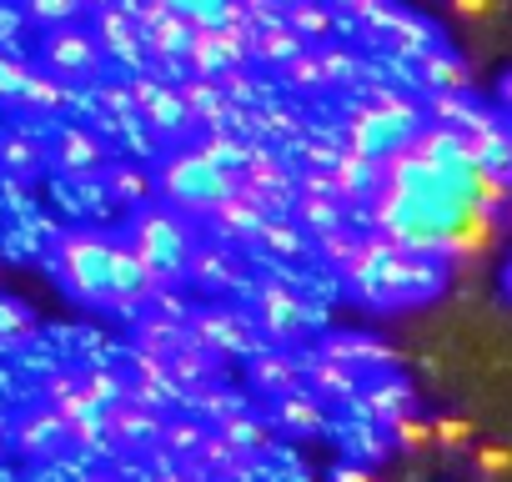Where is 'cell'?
I'll return each mask as SVG.
<instances>
[{
  "label": "cell",
  "mask_w": 512,
  "mask_h": 482,
  "mask_svg": "<svg viewBox=\"0 0 512 482\" xmlns=\"http://www.w3.org/2000/svg\"><path fill=\"white\" fill-rule=\"evenodd\" d=\"M36 332H41L36 312H31L21 297L0 292V357H16V352H26V347L36 342Z\"/></svg>",
  "instance_id": "obj_31"
},
{
  "label": "cell",
  "mask_w": 512,
  "mask_h": 482,
  "mask_svg": "<svg viewBox=\"0 0 512 482\" xmlns=\"http://www.w3.org/2000/svg\"><path fill=\"white\" fill-rule=\"evenodd\" d=\"M46 161H51L46 141H41V136H31L26 126H16V131L0 136V171H6V176L31 181V176H41V171H46Z\"/></svg>",
  "instance_id": "obj_25"
},
{
  "label": "cell",
  "mask_w": 512,
  "mask_h": 482,
  "mask_svg": "<svg viewBox=\"0 0 512 482\" xmlns=\"http://www.w3.org/2000/svg\"><path fill=\"white\" fill-rule=\"evenodd\" d=\"M11 447L31 462H51L61 457L71 442H66V422L46 407V402H26L16 417H11Z\"/></svg>",
  "instance_id": "obj_11"
},
{
  "label": "cell",
  "mask_w": 512,
  "mask_h": 482,
  "mask_svg": "<svg viewBox=\"0 0 512 482\" xmlns=\"http://www.w3.org/2000/svg\"><path fill=\"white\" fill-rule=\"evenodd\" d=\"M31 71H36L31 61H21V56H16L11 46H0V101H16Z\"/></svg>",
  "instance_id": "obj_49"
},
{
  "label": "cell",
  "mask_w": 512,
  "mask_h": 482,
  "mask_svg": "<svg viewBox=\"0 0 512 482\" xmlns=\"http://www.w3.org/2000/svg\"><path fill=\"white\" fill-rule=\"evenodd\" d=\"M186 332H191L206 352H216L221 362H231V357H256V352H262V347H256V337H262L256 317L241 312V307H231V302H206V307H196L191 322H186Z\"/></svg>",
  "instance_id": "obj_6"
},
{
  "label": "cell",
  "mask_w": 512,
  "mask_h": 482,
  "mask_svg": "<svg viewBox=\"0 0 512 482\" xmlns=\"http://www.w3.org/2000/svg\"><path fill=\"white\" fill-rule=\"evenodd\" d=\"M251 317H256V327L272 337V347H287V342H297V337H307L317 327L312 302L292 282H262V287H251Z\"/></svg>",
  "instance_id": "obj_8"
},
{
  "label": "cell",
  "mask_w": 512,
  "mask_h": 482,
  "mask_svg": "<svg viewBox=\"0 0 512 482\" xmlns=\"http://www.w3.org/2000/svg\"><path fill=\"white\" fill-rule=\"evenodd\" d=\"M236 181L251 186V191H262V196H272V201L287 206V211H292V201H297L292 166H287L277 151H267V146H246V161L236 166Z\"/></svg>",
  "instance_id": "obj_15"
},
{
  "label": "cell",
  "mask_w": 512,
  "mask_h": 482,
  "mask_svg": "<svg viewBox=\"0 0 512 482\" xmlns=\"http://www.w3.org/2000/svg\"><path fill=\"white\" fill-rule=\"evenodd\" d=\"M447 11L457 21H487V16H497V0H447Z\"/></svg>",
  "instance_id": "obj_52"
},
{
  "label": "cell",
  "mask_w": 512,
  "mask_h": 482,
  "mask_svg": "<svg viewBox=\"0 0 512 482\" xmlns=\"http://www.w3.org/2000/svg\"><path fill=\"white\" fill-rule=\"evenodd\" d=\"M191 402H196V417H201L206 427H221L226 417H236V412H246V397H236V392H226L221 382H211V387H201V392H191Z\"/></svg>",
  "instance_id": "obj_41"
},
{
  "label": "cell",
  "mask_w": 512,
  "mask_h": 482,
  "mask_svg": "<svg viewBox=\"0 0 512 482\" xmlns=\"http://www.w3.org/2000/svg\"><path fill=\"white\" fill-rule=\"evenodd\" d=\"M191 36H196L191 21H181V16H161L156 26L141 31V41H146V61H151V66H171V61H181L186 46H191Z\"/></svg>",
  "instance_id": "obj_29"
},
{
  "label": "cell",
  "mask_w": 512,
  "mask_h": 482,
  "mask_svg": "<svg viewBox=\"0 0 512 482\" xmlns=\"http://www.w3.org/2000/svg\"><path fill=\"white\" fill-rule=\"evenodd\" d=\"M307 51V41L302 36H292L287 26H267V31H256L251 36V61H262V66H287L292 56H302Z\"/></svg>",
  "instance_id": "obj_37"
},
{
  "label": "cell",
  "mask_w": 512,
  "mask_h": 482,
  "mask_svg": "<svg viewBox=\"0 0 512 482\" xmlns=\"http://www.w3.org/2000/svg\"><path fill=\"white\" fill-rule=\"evenodd\" d=\"M477 442V427H472V417H462V412H432V447H472Z\"/></svg>",
  "instance_id": "obj_47"
},
{
  "label": "cell",
  "mask_w": 512,
  "mask_h": 482,
  "mask_svg": "<svg viewBox=\"0 0 512 482\" xmlns=\"http://www.w3.org/2000/svg\"><path fill=\"white\" fill-rule=\"evenodd\" d=\"M166 367H171V377H176V387H181V392H201V387L221 382V357H216V352H206L191 332H186V342L166 357Z\"/></svg>",
  "instance_id": "obj_24"
},
{
  "label": "cell",
  "mask_w": 512,
  "mask_h": 482,
  "mask_svg": "<svg viewBox=\"0 0 512 482\" xmlns=\"http://www.w3.org/2000/svg\"><path fill=\"white\" fill-rule=\"evenodd\" d=\"M372 36H387L402 56H427L432 46H442V36L422 21V16H412L407 6H397V0H387V6H382V16L367 26Z\"/></svg>",
  "instance_id": "obj_18"
},
{
  "label": "cell",
  "mask_w": 512,
  "mask_h": 482,
  "mask_svg": "<svg viewBox=\"0 0 512 482\" xmlns=\"http://www.w3.org/2000/svg\"><path fill=\"white\" fill-rule=\"evenodd\" d=\"M507 221H512V201H507Z\"/></svg>",
  "instance_id": "obj_60"
},
{
  "label": "cell",
  "mask_w": 512,
  "mask_h": 482,
  "mask_svg": "<svg viewBox=\"0 0 512 482\" xmlns=\"http://www.w3.org/2000/svg\"><path fill=\"white\" fill-rule=\"evenodd\" d=\"M76 377H81V387H86V397L106 412L111 402H121L126 397V372H116V367H106V362H81L76 367Z\"/></svg>",
  "instance_id": "obj_38"
},
{
  "label": "cell",
  "mask_w": 512,
  "mask_h": 482,
  "mask_svg": "<svg viewBox=\"0 0 512 482\" xmlns=\"http://www.w3.org/2000/svg\"><path fill=\"white\" fill-rule=\"evenodd\" d=\"M332 482H377V472L362 467V462H337L332 467Z\"/></svg>",
  "instance_id": "obj_53"
},
{
  "label": "cell",
  "mask_w": 512,
  "mask_h": 482,
  "mask_svg": "<svg viewBox=\"0 0 512 482\" xmlns=\"http://www.w3.org/2000/svg\"><path fill=\"white\" fill-rule=\"evenodd\" d=\"M36 66L46 71V76H56V81H101V66H106V51H101V41L91 36V26H56V31H41V41H36Z\"/></svg>",
  "instance_id": "obj_5"
},
{
  "label": "cell",
  "mask_w": 512,
  "mask_h": 482,
  "mask_svg": "<svg viewBox=\"0 0 512 482\" xmlns=\"http://www.w3.org/2000/svg\"><path fill=\"white\" fill-rule=\"evenodd\" d=\"M181 342H186V322H166V317H151V312L131 317V352H146V357L166 362Z\"/></svg>",
  "instance_id": "obj_30"
},
{
  "label": "cell",
  "mask_w": 512,
  "mask_h": 482,
  "mask_svg": "<svg viewBox=\"0 0 512 482\" xmlns=\"http://www.w3.org/2000/svg\"><path fill=\"white\" fill-rule=\"evenodd\" d=\"M211 432H221L241 457H267V452L277 447V442H272V437H277V427H272L267 417H256L251 407H246V412H236V417H226V422H221V427H211Z\"/></svg>",
  "instance_id": "obj_28"
},
{
  "label": "cell",
  "mask_w": 512,
  "mask_h": 482,
  "mask_svg": "<svg viewBox=\"0 0 512 482\" xmlns=\"http://www.w3.org/2000/svg\"><path fill=\"white\" fill-rule=\"evenodd\" d=\"M302 387L322 402H357L362 397V377L342 362H332L327 352H307L302 357Z\"/></svg>",
  "instance_id": "obj_21"
},
{
  "label": "cell",
  "mask_w": 512,
  "mask_h": 482,
  "mask_svg": "<svg viewBox=\"0 0 512 482\" xmlns=\"http://www.w3.org/2000/svg\"><path fill=\"white\" fill-rule=\"evenodd\" d=\"M121 241L151 272V282H186V262L196 252V236H191V221L181 211H171L166 201H146L141 211H131Z\"/></svg>",
  "instance_id": "obj_3"
},
{
  "label": "cell",
  "mask_w": 512,
  "mask_h": 482,
  "mask_svg": "<svg viewBox=\"0 0 512 482\" xmlns=\"http://www.w3.org/2000/svg\"><path fill=\"white\" fill-rule=\"evenodd\" d=\"M91 96H96V106H101L116 126H131V121H136V106H131V86H126V81H96Z\"/></svg>",
  "instance_id": "obj_48"
},
{
  "label": "cell",
  "mask_w": 512,
  "mask_h": 482,
  "mask_svg": "<svg viewBox=\"0 0 512 482\" xmlns=\"http://www.w3.org/2000/svg\"><path fill=\"white\" fill-rule=\"evenodd\" d=\"M256 241L272 252V257H302V252H312V236L292 221V211H282V216H267L262 221V231H256Z\"/></svg>",
  "instance_id": "obj_35"
},
{
  "label": "cell",
  "mask_w": 512,
  "mask_h": 482,
  "mask_svg": "<svg viewBox=\"0 0 512 482\" xmlns=\"http://www.w3.org/2000/svg\"><path fill=\"white\" fill-rule=\"evenodd\" d=\"M126 86H131L136 121H146L166 146H181V141L196 136V121L186 116V106H181V96H176V81H161V76H151V71H131Z\"/></svg>",
  "instance_id": "obj_7"
},
{
  "label": "cell",
  "mask_w": 512,
  "mask_h": 482,
  "mask_svg": "<svg viewBox=\"0 0 512 482\" xmlns=\"http://www.w3.org/2000/svg\"><path fill=\"white\" fill-rule=\"evenodd\" d=\"M101 427H106V447H121V452H156L161 427H166V412L121 397V402H111V407L101 412Z\"/></svg>",
  "instance_id": "obj_10"
},
{
  "label": "cell",
  "mask_w": 512,
  "mask_h": 482,
  "mask_svg": "<svg viewBox=\"0 0 512 482\" xmlns=\"http://www.w3.org/2000/svg\"><path fill=\"white\" fill-rule=\"evenodd\" d=\"M357 231L352 226H337V231H322V236H312V252L332 267V272H342L347 262H352V252H357Z\"/></svg>",
  "instance_id": "obj_46"
},
{
  "label": "cell",
  "mask_w": 512,
  "mask_h": 482,
  "mask_svg": "<svg viewBox=\"0 0 512 482\" xmlns=\"http://www.w3.org/2000/svg\"><path fill=\"white\" fill-rule=\"evenodd\" d=\"M392 452V442H387V432L382 427H372V422H362V427H347V462H362V467H372V462H382Z\"/></svg>",
  "instance_id": "obj_44"
},
{
  "label": "cell",
  "mask_w": 512,
  "mask_h": 482,
  "mask_svg": "<svg viewBox=\"0 0 512 482\" xmlns=\"http://www.w3.org/2000/svg\"><path fill=\"white\" fill-rule=\"evenodd\" d=\"M156 176V201H166L171 211H181L186 221H206L231 191H236V171L216 166L196 141L166 146L161 161L151 166Z\"/></svg>",
  "instance_id": "obj_2"
},
{
  "label": "cell",
  "mask_w": 512,
  "mask_h": 482,
  "mask_svg": "<svg viewBox=\"0 0 512 482\" xmlns=\"http://www.w3.org/2000/svg\"><path fill=\"white\" fill-rule=\"evenodd\" d=\"M317 352H327L332 362L352 367L362 382H367V377L397 372V352H392L382 337H372V332H327V337L317 342Z\"/></svg>",
  "instance_id": "obj_12"
},
{
  "label": "cell",
  "mask_w": 512,
  "mask_h": 482,
  "mask_svg": "<svg viewBox=\"0 0 512 482\" xmlns=\"http://www.w3.org/2000/svg\"><path fill=\"white\" fill-rule=\"evenodd\" d=\"M81 482H121V477H116V472H86Z\"/></svg>",
  "instance_id": "obj_58"
},
{
  "label": "cell",
  "mask_w": 512,
  "mask_h": 482,
  "mask_svg": "<svg viewBox=\"0 0 512 482\" xmlns=\"http://www.w3.org/2000/svg\"><path fill=\"white\" fill-rule=\"evenodd\" d=\"M241 26L251 31H267V26H282V0H241Z\"/></svg>",
  "instance_id": "obj_50"
},
{
  "label": "cell",
  "mask_w": 512,
  "mask_h": 482,
  "mask_svg": "<svg viewBox=\"0 0 512 482\" xmlns=\"http://www.w3.org/2000/svg\"><path fill=\"white\" fill-rule=\"evenodd\" d=\"M497 111H502V116L512 121V66H507V71L497 76Z\"/></svg>",
  "instance_id": "obj_54"
},
{
  "label": "cell",
  "mask_w": 512,
  "mask_h": 482,
  "mask_svg": "<svg viewBox=\"0 0 512 482\" xmlns=\"http://www.w3.org/2000/svg\"><path fill=\"white\" fill-rule=\"evenodd\" d=\"M16 106H21V111H31V116H46V121H56V116L71 106V86H66V81H56V76H46V71L36 66V71L26 76V86H21Z\"/></svg>",
  "instance_id": "obj_32"
},
{
  "label": "cell",
  "mask_w": 512,
  "mask_h": 482,
  "mask_svg": "<svg viewBox=\"0 0 512 482\" xmlns=\"http://www.w3.org/2000/svg\"><path fill=\"white\" fill-rule=\"evenodd\" d=\"M347 282V292L372 307V312H402V307H422L442 292V262L422 257V252H402L397 241L367 231L357 241L352 262L337 272Z\"/></svg>",
  "instance_id": "obj_1"
},
{
  "label": "cell",
  "mask_w": 512,
  "mask_h": 482,
  "mask_svg": "<svg viewBox=\"0 0 512 482\" xmlns=\"http://www.w3.org/2000/svg\"><path fill=\"white\" fill-rule=\"evenodd\" d=\"M387 442H392L397 452H427V447H432V417H422V412L397 417V422L387 427Z\"/></svg>",
  "instance_id": "obj_45"
},
{
  "label": "cell",
  "mask_w": 512,
  "mask_h": 482,
  "mask_svg": "<svg viewBox=\"0 0 512 482\" xmlns=\"http://www.w3.org/2000/svg\"><path fill=\"white\" fill-rule=\"evenodd\" d=\"M312 51H317L322 71H327V86H352V81L362 76V61H357L352 46H342V41H322V46H312Z\"/></svg>",
  "instance_id": "obj_42"
},
{
  "label": "cell",
  "mask_w": 512,
  "mask_h": 482,
  "mask_svg": "<svg viewBox=\"0 0 512 482\" xmlns=\"http://www.w3.org/2000/svg\"><path fill=\"white\" fill-rule=\"evenodd\" d=\"M146 482H181V472H176V467H156Z\"/></svg>",
  "instance_id": "obj_55"
},
{
  "label": "cell",
  "mask_w": 512,
  "mask_h": 482,
  "mask_svg": "<svg viewBox=\"0 0 512 482\" xmlns=\"http://www.w3.org/2000/svg\"><path fill=\"white\" fill-rule=\"evenodd\" d=\"M101 186H106V196H111L116 206H126V211H141L146 201H156V176H151V166H146V161H131V156H111L106 171H101Z\"/></svg>",
  "instance_id": "obj_20"
},
{
  "label": "cell",
  "mask_w": 512,
  "mask_h": 482,
  "mask_svg": "<svg viewBox=\"0 0 512 482\" xmlns=\"http://www.w3.org/2000/svg\"><path fill=\"white\" fill-rule=\"evenodd\" d=\"M236 282H246L236 252L221 247V241H196V252L186 262V287H196V292H231Z\"/></svg>",
  "instance_id": "obj_17"
},
{
  "label": "cell",
  "mask_w": 512,
  "mask_h": 482,
  "mask_svg": "<svg viewBox=\"0 0 512 482\" xmlns=\"http://www.w3.org/2000/svg\"><path fill=\"white\" fill-rule=\"evenodd\" d=\"M206 422L201 417H166V427H161V442H156V457H161V467H171V462H191L196 457V447L206 442Z\"/></svg>",
  "instance_id": "obj_33"
},
{
  "label": "cell",
  "mask_w": 512,
  "mask_h": 482,
  "mask_svg": "<svg viewBox=\"0 0 512 482\" xmlns=\"http://www.w3.org/2000/svg\"><path fill=\"white\" fill-rule=\"evenodd\" d=\"M6 447H11V427H0V457H6Z\"/></svg>",
  "instance_id": "obj_59"
},
{
  "label": "cell",
  "mask_w": 512,
  "mask_h": 482,
  "mask_svg": "<svg viewBox=\"0 0 512 482\" xmlns=\"http://www.w3.org/2000/svg\"><path fill=\"white\" fill-rule=\"evenodd\" d=\"M282 26L292 31V36H302V41H332V31L342 26L337 21V11L327 6V0H282Z\"/></svg>",
  "instance_id": "obj_27"
},
{
  "label": "cell",
  "mask_w": 512,
  "mask_h": 482,
  "mask_svg": "<svg viewBox=\"0 0 512 482\" xmlns=\"http://www.w3.org/2000/svg\"><path fill=\"white\" fill-rule=\"evenodd\" d=\"M41 402L61 417V422H81V417H101V407L86 397V387H81V377H76V367H51L46 377H41Z\"/></svg>",
  "instance_id": "obj_22"
},
{
  "label": "cell",
  "mask_w": 512,
  "mask_h": 482,
  "mask_svg": "<svg viewBox=\"0 0 512 482\" xmlns=\"http://www.w3.org/2000/svg\"><path fill=\"white\" fill-rule=\"evenodd\" d=\"M502 302H512V257L502 262Z\"/></svg>",
  "instance_id": "obj_56"
},
{
  "label": "cell",
  "mask_w": 512,
  "mask_h": 482,
  "mask_svg": "<svg viewBox=\"0 0 512 482\" xmlns=\"http://www.w3.org/2000/svg\"><path fill=\"white\" fill-rule=\"evenodd\" d=\"M292 221H297L307 236L337 231V226H347V201H337V196H297V201H292Z\"/></svg>",
  "instance_id": "obj_34"
},
{
  "label": "cell",
  "mask_w": 512,
  "mask_h": 482,
  "mask_svg": "<svg viewBox=\"0 0 512 482\" xmlns=\"http://www.w3.org/2000/svg\"><path fill=\"white\" fill-rule=\"evenodd\" d=\"M191 141H196V146H201V151H206L216 166H226V171H236V166L246 161V141H241L231 126H206V131H196Z\"/></svg>",
  "instance_id": "obj_40"
},
{
  "label": "cell",
  "mask_w": 512,
  "mask_h": 482,
  "mask_svg": "<svg viewBox=\"0 0 512 482\" xmlns=\"http://www.w3.org/2000/svg\"><path fill=\"white\" fill-rule=\"evenodd\" d=\"M282 81H287V91H297V96H322V91H332V86H327V71H322V61H317L312 46L282 66Z\"/></svg>",
  "instance_id": "obj_39"
},
{
  "label": "cell",
  "mask_w": 512,
  "mask_h": 482,
  "mask_svg": "<svg viewBox=\"0 0 512 482\" xmlns=\"http://www.w3.org/2000/svg\"><path fill=\"white\" fill-rule=\"evenodd\" d=\"M246 382H251V392L277 402V397L302 387V357L287 352V347H262L256 357H246Z\"/></svg>",
  "instance_id": "obj_16"
},
{
  "label": "cell",
  "mask_w": 512,
  "mask_h": 482,
  "mask_svg": "<svg viewBox=\"0 0 512 482\" xmlns=\"http://www.w3.org/2000/svg\"><path fill=\"white\" fill-rule=\"evenodd\" d=\"M417 71H422L432 96H472V76L447 46H432L427 56H417Z\"/></svg>",
  "instance_id": "obj_26"
},
{
  "label": "cell",
  "mask_w": 512,
  "mask_h": 482,
  "mask_svg": "<svg viewBox=\"0 0 512 482\" xmlns=\"http://www.w3.org/2000/svg\"><path fill=\"white\" fill-rule=\"evenodd\" d=\"M111 272H116V236L71 226L51 241V277L81 307H111Z\"/></svg>",
  "instance_id": "obj_4"
},
{
  "label": "cell",
  "mask_w": 512,
  "mask_h": 482,
  "mask_svg": "<svg viewBox=\"0 0 512 482\" xmlns=\"http://www.w3.org/2000/svg\"><path fill=\"white\" fill-rule=\"evenodd\" d=\"M16 11L36 31H56V26H76L86 16V0H16Z\"/></svg>",
  "instance_id": "obj_36"
},
{
  "label": "cell",
  "mask_w": 512,
  "mask_h": 482,
  "mask_svg": "<svg viewBox=\"0 0 512 482\" xmlns=\"http://www.w3.org/2000/svg\"><path fill=\"white\" fill-rule=\"evenodd\" d=\"M91 36H96L101 51H106L111 61H121V66H141V61H146V41H141L136 21H131L121 6L96 11V16H91Z\"/></svg>",
  "instance_id": "obj_19"
},
{
  "label": "cell",
  "mask_w": 512,
  "mask_h": 482,
  "mask_svg": "<svg viewBox=\"0 0 512 482\" xmlns=\"http://www.w3.org/2000/svg\"><path fill=\"white\" fill-rule=\"evenodd\" d=\"M267 422H272L277 432H287V437H317V432L327 427V402L312 397L307 387H297V392H287V397L272 402Z\"/></svg>",
  "instance_id": "obj_23"
},
{
  "label": "cell",
  "mask_w": 512,
  "mask_h": 482,
  "mask_svg": "<svg viewBox=\"0 0 512 482\" xmlns=\"http://www.w3.org/2000/svg\"><path fill=\"white\" fill-rule=\"evenodd\" d=\"M121 372H126V397L141 402V407L166 412V407H176V402L186 397L161 357H146V352H131V347H126V367H121Z\"/></svg>",
  "instance_id": "obj_13"
},
{
  "label": "cell",
  "mask_w": 512,
  "mask_h": 482,
  "mask_svg": "<svg viewBox=\"0 0 512 482\" xmlns=\"http://www.w3.org/2000/svg\"><path fill=\"white\" fill-rule=\"evenodd\" d=\"M181 482H211V477H206V472H201L196 462H186V472H181Z\"/></svg>",
  "instance_id": "obj_57"
},
{
  "label": "cell",
  "mask_w": 512,
  "mask_h": 482,
  "mask_svg": "<svg viewBox=\"0 0 512 482\" xmlns=\"http://www.w3.org/2000/svg\"><path fill=\"white\" fill-rule=\"evenodd\" d=\"M357 412H362V422H372V427L387 432L397 417L417 412V387H412L407 377H397V372L367 377V382H362V397H357Z\"/></svg>",
  "instance_id": "obj_14"
},
{
  "label": "cell",
  "mask_w": 512,
  "mask_h": 482,
  "mask_svg": "<svg viewBox=\"0 0 512 482\" xmlns=\"http://www.w3.org/2000/svg\"><path fill=\"white\" fill-rule=\"evenodd\" d=\"M472 477L477 482L512 477V442H472Z\"/></svg>",
  "instance_id": "obj_43"
},
{
  "label": "cell",
  "mask_w": 512,
  "mask_h": 482,
  "mask_svg": "<svg viewBox=\"0 0 512 482\" xmlns=\"http://www.w3.org/2000/svg\"><path fill=\"white\" fill-rule=\"evenodd\" d=\"M327 6L337 11V21H357L362 31L382 16V6H387V0H327Z\"/></svg>",
  "instance_id": "obj_51"
},
{
  "label": "cell",
  "mask_w": 512,
  "mask_h": 482,
  "mask_svg": "<svg viewBox=\"0 0 512 482\" xmlns=\"http://www.w3.org/2000/svg\"><path fill=\"white\" fill-rule=\"evenodd\" d=\"M46 151H51V166H56L61 176H71V181L101 176V171H106V161H111L106 136H101L96 126H86V121H61V126L51 131Z\"/></svg>",
  "instance_id": "obj_9"
}]
</instances>
